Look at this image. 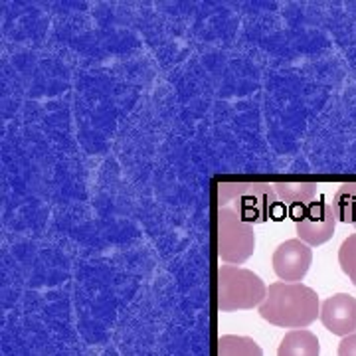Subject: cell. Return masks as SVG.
<instances>
[{
  "mask_svg": "<svg viewBox=\"0 0 356 356\" xmlns=\"http://www.w3.org/2000/svg\"><path fill=\"white\" fill-rule=\"evenodd\" d=\"M317 184L315 182H275L273 191L277 194L280 202L297 206V204H311L317 196Z\"/></svg>",
  "mask_w": 356,
  "mask_h": 356,
  "instance_id": "cell-9",
  "label": "cell"
},
{
  "mask_svg": "<svg viewBox=\"0 0 356 356\" xmlns=\"http://www.w3.org/2000/svg\"><path fill=\"white\" fill-rule=\"evenodd\" d=\"M255 252L254 224L245 222L234 208L218 210V255L228 266H242Z\"/></svg>",
  "mask_w": 356,
  "mask_h": 356,
  "instance_id": "cell-4",
  "label": "cell"
},
{
  "mask_svg": "<svg viewBox=\"0 0 356 356\" xmlns=\"http://www.w3.org/2000/svg\"><path fill=\"white\" fill-rule=\"evenodd\" d=\"M337 222L339 220L331 204L318 198L303 208L301 216L295 222V232L301 242H305L311 248H318L334 236Z\"/></svg>",
  "mask_w": 356,
  "mask_h": 356,
  "instance_id": "cell-5",
  "label": "cell"
},
{
  "mask_svg": "<svg viewBox=\"0 0 356 356\" xmlns=\"http://www.w3.org/2000/svg\"><path fill=\"white\" fill-rule=\"evenodd\" d=\"M277 356H321L317 334H313L307 329L289 331L281 341Z\"/></svg>",
  "mask_w": 356,
  "mask_h": 356,
  "instance_id": "cell-8",
  "label": "cell"
},
{
  "mask_svg": "<svg viewBox=\"0 0 356 356\" xmlns=\"http://www.w3.org/2000/svg\"><path fill=\"white\" fill-rule=\"evenodd\" d=\"M273 271L285 283H301L313 264L311 245L301 242L299 238L281 242L273 252Z\"/></svg>",
  "mask_w": 356,
  "mask_h": 356,
  "instance_id": "cell-6",
  "label": "cell"
},
{
  "mask_svg": "<svg viewBox=\"0 0 356 356\" xmlns=\"http://www.w3.org/2000/svg\"><path fill=\"white\" fill-rule=\"evenodd\" d=\"M218 356H264V350L250 337L224 334L218 339Z\"/></svg>",
  "mask_w": 356,
  "mask_h": 356,
  "instance_id": "cell-11",
  "label": "cell"
},
{
  "mask_svg": "<svg viewBox=\"0 0 356 356\" xmlns=\"http://www.w3.org/2000/svg\"><path fill=\"white\" fill-rule=\"evenodd\" d=\"M259 317L283 329H307L321 317V301L317 291L303 283L277 281L267 287Z\"/></svg>",
  "mask_w": 356,
  "mask_h": 356,
  "instance_id": "cell-1",
  "label": "cell"
},
{
  "mask_svg": "<svg viewBox=\"0 0 356 356\" xmlns=\"http://www.w3.org/2000/svg\"><path fill=\"white\" fill-rule=\"evenodd\" d=\"M267 287L264 280L240 266H220L218 269V307L224 313L250 311L264 303Z\"/></svg>",
  "mask_w": 356,
  "mask_h": 356,
  "instance_id": "cell-2",
  "label": "cell"
},
{
  "mask_svg": "<svg viewBox=\"0 0 356 356\" xmlns=\"http://www.w3.org/2000/svg\"><path fill=\"white\" fill-rule=\"evenodd\" d=\"M321 321L337 337L356 332V299L348 293H334L321 305Z\"/></svg>",
  "mask_w": 356,
  "mask_h": 356,
  "instance_id": "cell-7",
  "label": "cell"
},
{
  "mask_svg": "<svg viewBox=\"0 0 356 356\" xmlns=\"http://www.w3.org/2000/svg\"><path fill=\"white\" fill-rule=\"evenodd\" d=\"M332 210L337 220L356 226V182H344L332 198Z\"/></svg>",
  "mask_w": 356,
  "mask_h": 356,
  "instance_id": "cell-10",
  "label": "cell"
},
{
  "mask_svg": "<svg viewBox=\"0 0 356 356\" xmlns=\"http://www.w3.org/2000/svg\"><path fill=\"white\" fill-rule=\"evenodd\" d=\"M339 266L343 273L356 285V234H350L339 248Z\"/></svg>",
  "mask_w": 356,
  "mask_h": 356,
  "instance_id": "cell-12",
  "label": "cell"
},
{
  "mask_svg": "<svg viewBox=\"0 0 356 356\" xmlns=\"http://www.w3.org/2000/svg\"><path fill=\"white\" fill-rule=\"evenodd\" d=\"M218 192L220 208L234 202L236 212L250 224H261L273 218L280 204L273 184L267 182H222Z\"/></svg>",
  "mask_w": 356,
  "mask_h": 356,
  "instance_id": "cell-3",
  "label": "cell"
},
{
  "mask_svg": "<svg viewBox=\"0 0 356 356\" xmlns=\"http://www.w3.org/2000/svg\"><path fill=\"white\" fill-rule=\"evenodd\" d=\"M339 356H356V332L344 337L339 344Z\"/></svg>",
  "mask_w": 356,
  "mask_h": 356,
  "instance_id": "cell-13",
  "label": "cell"
}]
</instances>
